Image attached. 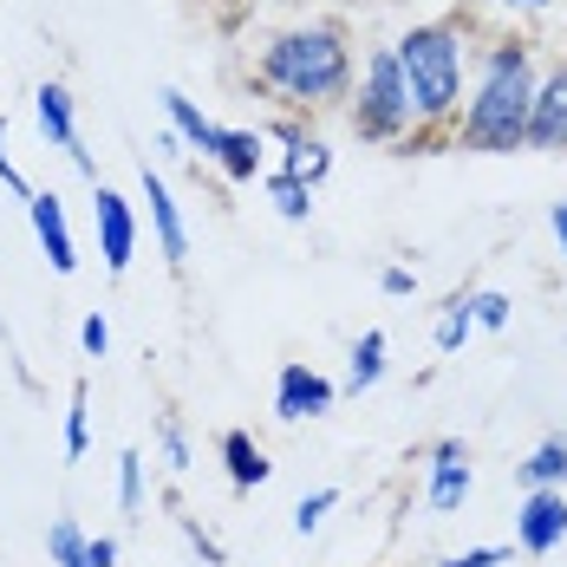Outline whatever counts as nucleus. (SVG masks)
Here are the masks:
<instances>
[{"instance_id":"11","label":"nucleus","mask_w":567,"mask_h":567,"mask_svg":"<svg viewBox=\"0 0 567 567\" xmlns=\"http://www.w3.org/2000/svg\"><path fill=\"white\" fill-rule=\"evenodd\" d=\"M27 223L40 235L53 275H72V268H79V248H72V223H65V203H59L53 189H33V196H27Z\"/></svg>"},{"instance_id":"19","label":"nucleus","mask_w":567,"mask_h":567,"mask_svg":"<svg viewBox=\"0 0 567 567\" xmlns=\"http://www.w3.org/2000/svg\"><path fill=\"white\" fill-rule=\"evenodd\" d=\"M47 555H53V567H92V535L72 515H59L47 528Z\"/></svg>"},{"instance_id":"22","label":"nucleus","mask_w":567,"mask_h":567,"mask_svg":"<svg viewBox=\"0 0 567 567\" xmlns=\"http://www.w3.org/2000/svg\"><path fill=\"white\" fill-rule=\"evenodd\" d=\"M157 451H164V470H171V476L189 470V431H183V417H176V411L157 417Z\"/></svg>"},{"instance_id":"30","label":"nucleus","mask_w":567,"mask_h":567,"mask_svg":"<svg viewBox=\"0 0 567 567\" xmlns=\"http://www.w3.org/2000/svg\"><path fill=\"white\" fill-rule=\"evenodd\" d=\"M0 183H7L13 196H33V189H27V176L13 171V157H7V124H0Z\"/></svg>"},{"instance_id":"3","label":"nucleus","mask_w":567,"mask_h":567,"mask_svg":"<svg viewBox=\"0 0 567 567\" xmlns=\"http://www.w3.org/2000/svg\"><path fill=\"white\" fill-rule=\"evenodd\" d=\"M392 53H398L404 85H411L417 124H451L456 99H463V33H456V20H424V27H411Z\"/></svg>"},{"instance_id":"17","label":"nucleus","mask_w":567,"mask_h":567,"mask_svg":"<svg viewBox=\"0 0 567 567\" xmlns=\"http://www.w3.org/2000/svg\"><path fill=\"white\" fill-rule=\"evenodd\" d=\"M385 352H392V340L372 327V333H359L352 340V365H346V392L359 398V392H372L379 379H385Z\"/></svg>"},{"instance_id":"15","label":"nucleus","mask_w":567,"mask_h":567,"mask_svg":"<svg viewBox=\"0 0 567 567\" xmlns=\"http://www.w3.org/2000/svg\"><path fill=\"white\" fill-rule=\"evenodd\" d=\"M261 157H268V137L261 131H228L223 124V144H216V171L228 176V183H255L261 176Z\"/></svg>"},{"instance_id":"8","label":"nucleus","mask_w":567,"mask_h":567,"mask_svg":"<svg viewBox=\"0 0 567 567\" xmlns=\"http://www.w3.org/2000/svg\"><path fill=\"white\" fill-rule=\"evenodd\" d=\"M92 223H99V255H105V268L124 275L131 255H137V216H131V203L99 183V189H92Z\"/></svg>"},{"instance_id":"23","label":"nucleus","mask_w":567,"mask_h":567,"mask_svg":"<svg viewBox=\"0 0 567 567\" xmlns=\"http://www.w3.org/2000/svg\"><path fill=\"white\" fill-rule=\"evenodd\" d=\"M117 509H124V515L144 509V451L117 456Z\"/></svg>"},{"instance_id":"26","label":"nucleus","mask_w":567,"mask_h":567,"mask_svg":"<svg viewBox=\"0 0 567 567\" xmlns=\"http://www.w3.org/2000/svg\"><path fill=\"white\" fill-rule=\"evenodd\" d=\"M176 528L189 535V548H196V555H203L209 567H223V561H228V555H223V542H216V535H209V528H203L196 515H183V509H176Z\"/></svg>"},{"instance_id":"9","label":"nucleus","mask_w":567,"mask_h":567,"mask_svg":"<svg viewBox=\"0 0 567 567\" xmlns=\"http://www.w3.org/2000/svg\"><path fill=\"white\" fill-rule=\"evenodd\" d=\"M476 489V470H470V444L463 437H437L431 444V509L456 515Z\"/></svg>"},{"instance_id":"29","label":"nucleus","mask_w":567,"mask_h":567,"mask_svg":"<svg viewBox=\"0 0 567 567\" xmlns=\"http://www.w3.org/2000/svg\"><path fill=\"white\" fill-rule=\"evenodd\" d=\"M503 561H509V548H463V555H451L437 567H503Z\"/></svg>"},{"instance_id":"21","label":"nucleus","mask_w":567,"mask_h":567,"mask_svg":"<svg viewBox=\"0 0 567 567\" xmlns=\"http://www.w3.org/2000/svg\"><path fill=\"white\" fill-rule=\"evenodd\" d=\"M92 444V385L72 379V398H65V456H85Z\"/></svg>"},{"instance_id":"13","label":"nucleus","mask_w":567,"mask_h":567,"mask_svg":"<svg viewBox=\"0 0 567 567\" xmlns=\"http://www.w3.org/2000/svg\"><path fill=\"white\" fill-rule=\"evenodd\" d=\"M164 112H171V131L189 144V151L216 157V144H223V124H216V117H203V105H196V99H183L176 85H164Z\"/></svg>"},{"instance_id":"31","label":"nucleus","mask_w":567,"mask_h":567,"mask_svg":"<svg viewBox=\"0 0 567 567\" xmlns=\"http://www.w3.org/2000/svg\"><path fill=\"white\" fill-rule=\"evenodd\" d=\"M92 567H117V542L112 535H92Z\"/></svg>"},{"instance_id":"16","label":"nucleus","mask_w":567,"mask_h":567,"mask_svg":"<svg viewBox=\"0 0 567 567\" xmlns=\"http://www.w3.org/2000/svg\"><path fill=\"white\" fill-rule=\"evenodd\" d=\"M515 483L522 489H561L567 483V437H542L535 451L515 463Z\"/></svg>"},{"instance_id":"10","label":"nucleus","mask_w":567,"mask_h":567,"mask_svg":"<svg viewBox=\"0 0 567 567\" xmlns=\"http://www.w3.org/2000/svg\"><path fill=\"white\" fill-rule=\"evenodd\" d=\"M528 151H567V59H561V65H548V79L535 85Z\"/></svg>"},{"instance_id":"6","label":"nucleus","mask_w":567,"mask_h":567,"mask_svg":"<svg viewBox=\"0 0 567 567\" xmlns=\"http://www.w3.org/2000/svg\"><path fill=\"white\" fill-rule=\"evenodd\" d=\"M333 398H340V385H333V379H320L313 365L287 359L281 379H275V417H281V424H300V417H327V411H333Z\"/></svg>"},{"instance_id":"33","label":"nucleus","mask_w":567,"mask_h":567,"mask_svg":"<svg viewBox=\"0 0 567 567\" xmlns=\"http://www.w3.org/2000/svg\"><path fill=\"white\" fill-rule=\"evenodd\" d=\"M503 7H548V0H503Z\"/></svg>"},{"instance_id":"27","label":"nucleus","mask_w":567,"mask_h":567,"mask_svg":"<svg viewBox=\"0 0 567 567\" xmlns=\"http://www.w3.org/2000/svg\"><path fill=\"white\" fill-rule=\"evenodd\" d=\"M79 346H85L92 359L112 352V327H105V313H85V320H79Z\"/></svg>"},{"instance_id":"28","label":"nucleus","mask_w":567,"mask_h":567,"mask_svg":"<svg viewBox=\"0 0 567 567\" xmlns=\"http://www.w3.org/2000/svg\"><path fill=\"white\" fill-rule=\"evenodd\" d=\"M379 293H385V300H411V293H417V275H411L404 261H392V268L379 275Z\"/></svg>"},{"instance_id":"1","label":"nucleus","mask_w":567,"mask_h":567,"mask_svg":"<svg viewBox=\"0 0 567 567\" xmlns=\"http://www.w3.org/2000/svg\"><path fill=\"white\" fill-rule=\"evenodd\" d=\"M535 53L522 40H489L483 72H476V99L456 117V144L483 151V157H509L528 151V117H535Z\"/></svg>"},{"instance_id":"12","label":"nucleus","mask_w":567,"mask_h":567,"mask_svg":"<svg viewBox=\"0 0 567 567\" xmlns=\"http://www.w3.org/2000/svg\"><path fill=\"white\" fill-rule=\"evenodd\" d=\"M144 203H151V228H157V248H164V261L183 268L189 261V228H183V209H176L171 183L144 164Z\"/></svg>"},{"instance_id":"25","label":"nucleus","mask_w":567,"mask_h":567,"mask_svg":"<svg viewBox=\"0 0 567 567\" xmlns=\"http://www.w3.org/2000/svg\"><path fill=\"white\" fill-rule=\"evenodd\" d=\"M470 307H476V327H483V333H503V327H509V293H496V287H483V293H470Z\"/></svg>"},{"instance_id":"7","label":"nucleus","mask_w":567,"mask_h":567,"mask_svg":"<svg viewBox=\"0 0 567 567\" xmlns=\"http://www.w3.org/2000/svg\"><path fill=\"white\" fill-rule=\"evenodd\" d=\"M33 117H40V137H47V144H59V151L72 157V171L99 176V171H92V151L79 144V117H72V92H65L59 79H47V85L33 92Z\"/></svg>"},{"instance_id":"24","label":"nucleus","mask_w":567,"mask_h":567,"mask_svg":"<svg viewBox=\"0 0 567 567\" xmlns=\"http://www.w3.org/2000/svg\"><path fill=\"white\" fill-rule=\"evenodd\" d=\"M333 509H340V489H313V496H300V503H293V535H300V542L320 535V522H327Z\"/></svg>"},{"instance_id":"14","label":"nucleus","mask_w":567,"mask_h":567,"mask_svg":"<svg viewBox=\"0 0 567 567\" xmlns=\"http://www.w3.org/2000/svg\"><path fill=\"white\" fill-rule=\"evenodd\" d=\"M223 463H228V483H235V496H248V489H261V483L275 476L268 451H261L248 431H223Z\"/></svg>"},{"instance_id":"2","label":"nucleus","mask_w":567,"mask_h":567,"mask_svg":"<svg viewBox=\"0 0 567 567\" xmlns=\"http://www.w3.org/2000/svg\"><path fill=\"white\" fill-rule=\"evenodd\" d=\"M255 72H261V85L287 99V105H333L346 99V85H352V47H346V27L340 20H313V27H287L275 33L261 59H255Z\"/></svg>"},{"instance_id":"4","label":"nucleus","mask_w":567,"mask_h":567,"mask_svg":"<svg viewBox=\"0 0 567 567\" xmlns=\"http://www.w3.org/2000/svg\"><path fill=\"white\" fill-rule=\"evenodd\" d=\"M352 131L365 144H404L417 131V105H411V85L398 72V53L379 47L365 59V79H359V99H352Z\"/></svg>"},{"instance_id":"32","label":"nucleus","mask_w":567,"mask_h":567,"mask_svg":"<svg viewBox=\"0 0 567 567\" xmlns=\"http://www.w3.org/2000/svg\"><path fill=\"white\" fill-rule=\"evenodd\" d=\"M548 228H555V241H561V255H567V203H555V209H548Z\"/></svg>"},{"instance_id":"18","label":"nucleus","mask_w":567,"mask_h":567,"mask_svg":"<svg viewBox=\"0 0 567 567\" xmlns=\"http://www.w3.org/2000/svg\"><path fill=\"white\" fill-rule=\"evenodd\" d=\"M470 333H476V307H470V293H451V300L437 307V320H431V346H437V352H463Z\"/></svg>"},{"instance_id":"5","label":"nucleus","mask_w":567,"mask_h":567,"mask_svg":"<svg viewBox=\"0 0 567 567\" xmlns=\"http://www.w3.org/2000/svg\"><path fill=\"white\" fill-rule=\"evenodd\" d=\"M567 542V489H528L515 509V548L522 555H555Z\"/></svg>"},{"instance_id":"20","label":"nucleus","mask_w":567,"mask_h":567,"mask_svg":"<svg viewBox=\"0 0 567 567\" xmlns=\"http://www.w3.org/2000/svg\"><path fill=\"white\" fill-rule=\"evenodd\" d=\"M268 196H275V216H281V223H307V216H313V183H300L293 171L268 176Z\"/></svg>"}]
</instances>
